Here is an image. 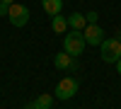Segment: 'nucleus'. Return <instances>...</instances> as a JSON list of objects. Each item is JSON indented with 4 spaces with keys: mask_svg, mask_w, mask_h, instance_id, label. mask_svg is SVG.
I'll return each instance as SVG.
<instances>
[{
    "mask_svg": "<svg viewBox=\"0 0 121 109\" xmlns=\"http://www.w3.org/2000/svg\"><path fill=\"white\" fill-rule=\"evenodd\" d=\"M41 7H44V12L46 15H60V10H63V0H41Z\"/></svg>",
    "mask_w": 121,
    "mask_h": 109,
    "instance_id": "nucleus-8",
    "label": "nucleus"
},
{
    "mask_svg": "<svg viewBox=\"0 0 121 109\" xmlns=\"http://www.w3.org/2000/svg\"><path fill=\"white\" fill-rule=\"evenodd\" d=\"M0 3H5V5H12V3H15V0H0Z\"/></svg>",
    "mask_w": 121,
    "mask_h": 109,
    "instance_id": "nucleus-13",
    "label": "nucleus"
},
{
    "mask_svg": "<svg viewBox=\"0 0 121 109\" xmlns=\"http://www.w3.org/2000/svg\"><path fill=\"white\" fill-rule=\"evenodd\" d=\"M85 17H87V24H97V17H99V15H97L95 10H92V12H87Z\"/></svg>",
    "mask_w": 121,
    "mask_h": 109,
    "instance_id": "nucleus-11",
    "label": "nucleus"
},
{
    "mask_svg": "<svg viewBox=\"0 0 121 109\" xmlns=\"http://www.w3.org/2000/svg\"><path fill=\"white\" fill-rule=\"evenodd\" d=\"M68 27H73L75 32H85V27H87V17L82 12H73L68 17Z\"/></svg>",
    "mask_w": 121,
    "mask_h": 109,
    "instance_id": "nucleus-7",
    "label": "nucleus"
},
{
    "mask_svg": "<svg viewBox=\"0 0 121 109\" xmlns=\"http://www.w3.org/2000/svg\"><path fill=\"white\" fill-rule=\"evenodd\" d=\"M82 36H85V44H90V46H102V41H104V39H102L104 32H102L99 24H87Z\"/></svg>",
    "mask_w": 121,
    "mask_h": 109,
    "instance_id": "nucleus-5",
    "label": "nucleus"
},
{
    "mask_svg": "<svg viewBox=\"0 0 121 109\" xmlns=\"http://www.w3.org/2000/svg\"><path fill=\"white\" fill-rule=\"evenodd\" d=\"M7 10H10V5H5V3H0V17H3V15L7 17Z\"/></svg>",
    "mask_w": 121,
    "mask_h": 109,
    "instance_id": "nucleus-12",
    "label": "nucleus"
},
{
    "mask_svg": "<svg viewBox=\"0 0 121 109\" xmlns=\"http://www.w3.org/2000/svg\"><path fill=\"white\" fill-rule=\"evenodd\" d=\"M53 63H56V68H58V70H75V68H78V63H75V56H70V53H65V51L56 53Z\"/></svg>",
    "mask_w": 121,
    "mask_h": 109,
    "instance_id": "nucleus-6",
    "label": "nucleus"
},
{
    "mask_svg": "<svg viewBox=\"0 0 121 109\" xmlns=\"http://www.w3.org/2000/svg\"><path fill=\"white\" fill-rule=\"evenodd\" d=\"M85 48V36L82 32H70V34H63V51L70 53V56H80Z\"/></svg>",
    "mask_w": 121,
    "mask_h": 109,
    "instance_id": "nucleus-1",
    "label": "nucleus"
},
{
    "mask_svg": "<svg viewBox=\"0 0 121 109\" xmlns=\"http://www.w3.org/2000/svg\"><path fill=\"white\" fill-rule=\"evenodd\" d=\"M51 102H53V97H51V95H41V97H36L32 104H34L36 109H51Z\"/></svg>",
    "mask_w": 121,
    "mask_h": 109,
    "instance_id": "nucleus-10",
    "label": "nucleus"
},
{
    "mask_svg": "<svg viewBox=\"0 0 121 109\" xmlns=\"http://www.w3.org/2000/svg\"><path fill=\"white\" fill-rule=\"evenodd\" d=\"M78 90H80V83L75 80V78H63L58 85H56V97L58 100H73V97L78 95Z\"/></svg>",
    "mask_w": 121,
    "mask_h": 109,
    "instance_id": "nucleus-3",
    "label": "nucleus"
},
{
    "mask_svg": "<svg viewBox=\"0 0 121 109\" xmlns=\"http://www.w3.org/2000/svg\"><path fill=\"white\" fill-rule=\"evenodd\" d=\"M51 109H53V107H51Z\"/></svg>",
    "mask_w": 121,
    "mask_h": 109,
    "instance_id": "nucleus-16",
    "label": "nucleus"
},
{
    "mask_svg": "<svg viewBox=\"0 0 121 109\" xmlns=\"http://www.w3.org/2000/svg\"><path fill=\"white\" fill-rule=\"evenodd\" d=\"M24 109H36V107H34V104H27V107H24Z\"/></svg>",
    "mask_w": 121,
    "mask_h": 109,
    "instance_id": "nucleus-15",
    "label": "nucleus"
},
{
    "mask_svg": "<svg viewBox=\"0 0 121 109\" xmlns=\"http://www.w3.org/2000/svg\"><path fill=\"white\" fill-rule=\"evenodd\" d=\"M119 58H121V39H104L102 41V61L119 63Z\"/></svg>",
    "mask_w": 121,
    "mask_h": 109,
    "instance_id": "nucleus-2",
    "label": "nucleus"
},
{
    "mask_svg": "<svg viewBox=\"0 0 121 109\" xmlns=\"http://www.w3.org/2000/svg\"><path fill=\"white\" fill-rule=\"evenodd\" d=\"M116 68H119V75H121V58H119V63H116Z\"/></svg>",
    "mask_w": 121,
    "mask_h": 109,
    "instance_id": "nucleus-14",
    "label": "nucleus"
},
{
    "mask_svg": "<svg viewBox=\"0 0 121 109\" xmlns=\"http://www.w3.org/2000/svg\"><path fill=\"white\" fill-rule=\"evenodd\" d=\"M7 17H10V22H12L15 27H24V24L29 22V10H27L24 5L12 3V5H10V10H7Z\"/></svg>",
    "mask_w": 121,
    "mask_h": 109,
    "instance_id": "nucleus-4",
    "label": "nucleus"
},
{
    "mask_svg": "<svg viewBox=\"0 0 121 109\" xmlns=\"http://www.w3.org/2000/svg\"><path fill=\"white\" fill-rule=\"evenodd\" d=\"M51 29H53L56 34H65V32H68V17L56 15V17L51 19Z\"/></svg>",
    "mask_w": 121,
    "mask_h": 109,
    "instance_id": "nucleus-9",
    "label": "nucleus"
}]
</instances>
